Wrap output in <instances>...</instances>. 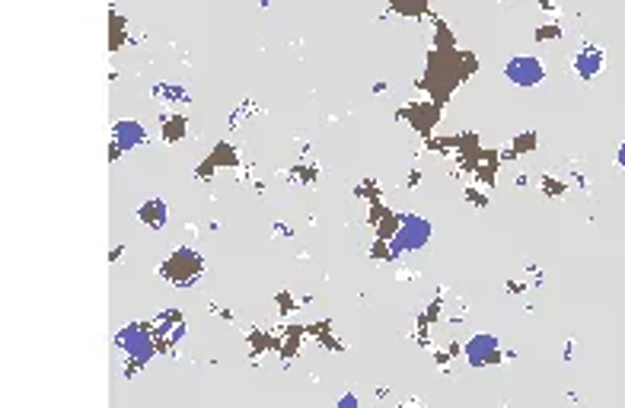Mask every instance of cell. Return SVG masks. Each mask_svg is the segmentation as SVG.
I'll list each match as a JSON object with an SVG mask.
<instances>
[{
    "label": "cell",
    "instance_id": "cell-1",
    "mask_svg": "<svg viewBox=\"0 0 625 408\" xmlns=\"http://www.w3.org/2000/svg\"><path fill=\"white\" fill-rule=\"evenodd\" d=\"M115 345L125 351L135 367H144L150 357L156 355V338H154V328L150 326H125L115 332Z\"/></svg>",
    "mask_w": 625,
    "mask_h": 408
},
{
    "label": "cell",
    "instance_id": "cell-2",
    "mask_svg": "<svg viewBox=\"0 0 625 408\" xmlns=\"http://www.w3.org/2000/svg\"><path fill=\"white\" fill-rule=\"evenodd\" d=\"M431 240V223L418 214H405L399 217V227L390 240V252L393 255H405V252H418L424 249Z\"/></svg>",
    "mask_w": 625,
    "mask_h": 408
},
{
    "label": "cell",
    "instance_id": "cell-3",
    "mask_svg": "<svg viewBox=\"0 0 625 408\" xmlns=\"http://www.w3.org/2000/svg\"><path fill=\"white\" fill-rule=\"evenodd\" d=\"M505 77L511 83H517V87H536V83L545 81V67H543V61L533 58V54H517V58L505 67Z\"/></svg>",
    "mask_w": 625,
    "mask_h": 408
},
{
    "label": "cell",
    "instance_id": "cell-4",
    "mask_svg": "<svg viewBox=\"0 0 625 408\" xmlns=\"http://www.w3.org/2000/svg\"><path fill=\"white\" fill-rule=\"evenodd\" d=\"M166 275H169V281H175L179 288H189V284H195V278L202 275V259H198L195 252H189V249H179V252L166 261Z\"/></svg>",
    "mask_w": 625,
    "mask_h": 408
},
{
    "label": "cell",
    "instance_id": "cell-5",
    "mask_svg": "<svg viewBox=\"0 0 625 408\" xmlns=\"http://www.w3.org/2000/svg\"><path fill=\"white\" fill-rule=\"evenodd\" d=\"M603 67H606L603 48L581 45L578 52H574V74H578L581 81H597V77L603 74Z\"/></svg>",
    "mask_w": 625,
    "mask_h": 408
},
{
    "label": "cell",
    "instance_id": "cell-6",
    "mask_svg": "<svg viewBox=\"0 0 625 408\" xmlns=\"http://www.w3.org/2000/svg\"><path fill=\"white\" fill-rule=\"evenodd\" d=\"M141 144H147V131H144V125H137V121H131V119L115 121V128H112V150L115 154L135 150V147H141Z\"/></svg>",
    "mask_w": 625,
    "mask_h": 408
},
{
    "label": "cell",
    "instance_id": "cell-7",
    "mask_svg": "<svg viewBox=\"0 0 625 408\" xmlns=\"http://www.w3.org/2000/svg\"><path fill=\"white\" fill-rule=\"evenodd\" d=\"M501 357V345H497L495 335H472L469 345H466V361L472 367H485V364H495Z\"/></svg>",
    "mask_w": 625,
    "mask_h": 408
},
{
    "label": "cell",
    "instance_id": "cell-8",
    "mask_svg": "<svg viewBox=\"0 0 625 408\" xmlns=\"http://www.w3.org/2000/svg\"><path fill=\"white\" fill-rule=\"evenodd\" d=\"M137 217H141L147 227H154V230H160L163 223H166V217H169V208L163 204V201H147L141 211H137Z\"/></svg>",
    "mask_w": 625,
    "mask_h": 408
},
{
    "label": "cell",
    "instance_id": "cell-9",
    "mask_svg": "<svg viewBox=\"0 0 625 408\" xmlns=\"http://www.w3.org/2000/svg\"><path fill=\"white\" fill-rule=\"evenodd\" d=\"M338 408H357V395H342V399H338Z\"/></svg>",
    "mask_w": 625,
    "mask_h": 408
},
{
    "label": "cell",
    "instance_id": "cell-10",
    "mask_svg": "<svg viewBox=\"0 0 625 408\" xmlns=\"http://www.w3.org/2000/svg\"><path fill=\"white\" fill-rule=\"evenodd\" d=\"M616 160H619V169H622V173H625V144H622V147H619V157H616Z\"/></svg>",
    "mask_w": 625,
    "mask_h": 408
}]
</instances>
